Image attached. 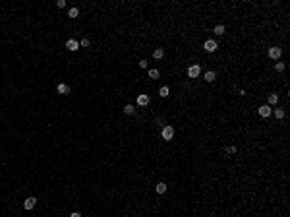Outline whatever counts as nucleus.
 I'll use <instances>...</instances> for the list:
<instances>
[{
    "instance_id": "f257e3e1",
    "label": "nucleus",
    "mask_w": 290,
    "mask_h": 217,
    "mask_svg": "<svg viewBox=\"0 0 290 217\" xmlns=\"http://www.w3.org/2000/svg\"><path fill=\"white\" fill-rule=\"evenodd\" d=\"M161 136H162V140L170 142V140L174 138V128H172L170 124H168V126H165V128H162V132H161Z\"/></svg>"
},
{
    "instance_id": "f03ea898",
    "label": "nucleus",
    "mask_w": 290,
    "mask_h": 217,
    "mask_svg": "<svg viewBox=\"0 0 290 217\" xmlns=\"http://www.w3.org/2000/svg\"><path fill=\"white\" fill-rule=\"evenodd\" d=\"M281 54H282V49H281V47H271V49H269V56H271L273 60H279V58H281Z\"/></svg>"
},
{
    "instance_id": "7ed1b4c3",
    "label": "nucleus",
    "mask_w": 290,
    "mask_h": 217,
    "mask_svg": "<svg viewBox=\"0 0 290 217\" xmlns=\"http://www.w3.org/2000/svg\"><path fill=\"white\" fill-rule=\"evenodd\" d=\"M203 49L207 52H215L217 49H219V45H217V41H213V39H209V41H205V45H203Z\"/></svg>"
},
{
    "instance_id": "20e7f679",
    "label": "nucleus",
    "mask_w": 290,
    "mask_h": 217,
    "mask_svg": "<svg viewBox=\"0 0 290 217\" xmlns=\"http://www.w3.org/2000/svg\"><path fill=\"white\" fill-rule=\"evenodd\" d=\"M201 74V68H199L197 64H193L188 68V78H197V76Z\"/></svg>"
},
{
    "instance_id": "39448f33",
    "label": "nucleus",
    "mask_w": 290,
    "mask_h": 217,
    "mask_svg": "<svg viewBox=\"0 0 290 217\" xmlns=\"http://www.w3.org/2000/svg\"><path fill=\"white\" fill-rule=\"evenodd\" d=\"M138 105H139V107H147V105H149V95H145V93H139V95H138Z\"/></svg>"
},
{
    "instance_id": "423d86ee",
    "label": "nucleus",
    "mask_w": 290,
    "mask_h": 217,
    "mask_svg": "<svg viewBox=\"0 0 290 217\" xmlns=\"http://www.w3.org/2000/svg\"><path fill=\"white\" fill-rule=\"evenodd\" d=\"M259 115H261L263 116V118H267V116L269 115H271V112H273V109H271V107H269V105H263V107H259Z\"/></svg>"
},
{
    "instance_id": "0eeeda50",
    "label": "nucleus",
    "mask_w": 290,
    "mask_h": 217,
    "mask_svg": "<svg viewBox=\"0 0 290 217\" xmlns=\"http://www.w3.org/2000/svg\"><path fill=\"white\" fill-rule=\"evenodd\" d=\"M66 47H68V51H78L79 43L76 41V39H68V41H66Z\"/></svg>"
},
{
    "instance_id": "6e6552de",
    "label": "nucleus",
    "mask_w": 290,
    "mask_h": 217,
    "mask_svg": "<svg viewBox=\"0 0 290 217\" xmlns=\"http://www.w3.org/2000/svg\"><path fill=\"white\" fill-rule=\"evenodd\" d=\"M56 91L62 93V95H68V93H70V87L66 85V83H58V85H56Z\"/></svg>"
},
{
    "instance_id": "1a4fd4ad",
    "label": "nucleus",
    "mask_w": 290,
    "mask_h": 217,
    "mask_svg": "<svg viewBox=\"0 0 290 217\" xmlns=\"http://www.w3.org/2000/svg\"><path fill=\"white\" fill-rule=\"evenodd\" d=\"M35 203H37V200H35V198H27L25 202H23V208H25V209H33V208H35Z\"/></svg>"
},
{
    "instance_id": "9d476101",
    "label": "nucleus",
    "mask_w": 290,
    "mask_h": 217,
    "mask_svg": "<svg viewBox=\"0 0 290 217\" xmlns=\"http://www.w3.org/2000/svg\"><path fill=\"white\" fill-rule=\"evenodd\" d=\"M203 79L211 83V82H215V79H217V74L213 72V70H209V72H205V76H203Z\"/></svg>"
},
{
    "instance_id": "9b49d317",
    "label": "nucleus",
    "mask_w": 290,
    "mask_h": 217,
    "mask_svg": "<svg viewBox=\"0 0 290 217\" xmlns=\"http://www.w3.org/2000/svg\"><path fill=\"white\" fill-rule=\"evenodd\" d=\"M155 192H157V194H165V192H166V184H165V182H159V184L155 186Z\"/></svg>"
},
{
    "instance_id": "f8f14e48",
    "label": "nucleus",
    "mask_w": 290,
    "mask_h": 217,
    "mask_svg": "<svg viewBox=\"0 0 290 217\" xmlns=\"http://www.w3.org/2000/svg\"><path fill=\"white\" fill-rule=\"evenodd\" d=\"M276 103H279V95H276V93H271V95H269V107L276 105Z\"/></svg>"
},
{
    "instance_id": "ddd939ff",
    "label": "nucleus",
    "mask_w": 290,
    "mask_h": 217,
    "mask_svg": "<svg viewBox=\"0 0 290 217\" xmlns=\"http://www.w3.org/2000/svg\"><path fill=\"white\" fill-rule=\"evenodd\" d=\"M159 95H161V97H168V95H170V89L166 87V85H162L161 91H159Z\"/></svg>"
},
{
    "instance_id": "4468645a",
    "label": "nucleus",
    "mask_w": 290,
    "mask_h": 217,
    "mask_svg": "<svg viewBox=\"0 0 290 217\" xmlns=\"http://www.w3.org/2000/svg\"><path fill=\"white\" fill-rule=\"evenodd\" d=\"M153 56H155L157 60L162 58V56H165V51H162V49H155V51H153Z\"/></svg>"
},
{
    "instance_id": "2eb2a0df",
    "label": "nucleus",
    "mask_w": 290,
    "mask_h": 217,
    "mask_svg": "<svg viewBox=\"0 0 290 217\" xmlns=\"http://www.w3.org/2000/svg\"><path fill=\"white\" fill-rule=\"evenodd\" d=\"M68 16H70V18H78V16H79V10L78 8H70Z\"/></svg>"
},
{
    "instance_id": "dca6fc26",
    "label": "nucleus",
    "mask_w": 290,
    "mask_h": 217,
    "mask_svg": "<svg viewBox=\"0 0 290 217\" xmlns=\"http://www.w3.org/2000/svg\"><path fill=\"white\" fill-rule=\"evenodd\" d=\"M284 115H286V112L282 111V109H275V116H276L279 120H281V118H284Z\"/></svg>"
},
{
    "instance_id": "f3484780",
    "label": "nucleus",
    "mask_w": 290,
    "mask_h": 217,
    "mask_svg": "<svg viewBox=\"0 0 290 217\" xmlns=\"http://www.w3.org/2000/svg\"><path fill=\"white\" fill-rule=\"evenodd\" d=\"M149 78H153V79H157V78H159V70H155V68H151V70H149Z\"/></svg>"
},
{
    "instance_id": "a211bd4d",
    "label": "nucleus",
    "mask_w": 290,
    "mask_h": 217,
    "mask_svg": "<svg viewBox=\"0 0 290 217\" xmlns=\"http://www.w3.org/2000/svg\"><path fill=\"white\" fill-rule=\"evenodd\" d=\"M124 112H126V115H134V112H135V109H134L132 105H126V107H124Z\"/></svg>"
},
{
    "instance_id": "6ab92c4d",
    "label": "nucleus",
    "mask_w": 290,
    "mask_h": 217,
    "mask_svg": "<svg viewBox=\"0 0 290 217\" xmlns=\"http://www.w3.org/2000/svg\"><path fill=\"white\" fill-rule=\"evenodd\" d=\"M215 33H217V35H222V33H224V25H217Z\"/></svg>"
},
{
    "instance_id": "aec40b11",
    "label": "nucleus",
    "mask_w": 290,
    "mask_h": 217,
    "mask_svg": "<svg viewBox=\"0 0 290 217\" xmlns=\"http://www.w3.org/2000/svg\"><path fill=\"white\" fill-rule=\"evenodd\" d=\"M275 70H276V72H282V70H284V62H276Z\"/></svg>"
},
{
    "instance_id": "412c9836",
    "label": "nucleus",
    "mask_w": 290,
    "mask_h": 217,
    "mask_svg": "<svg viewBox=\"0 0 290 217\" xmlns=\"http://www.w3.org/2000/svg\"><path fill=\"white\" fill-rule=\"evenodd\" d=\"M79 47H89V39H81V43H79Z\"/></svg>"
},
{
    "instance_id": "4be33fe9",
    "label": "nucleus",
    "mask_w": 290,
    "mask_h": 217,
    "mask_svg": "<svg viewBox=\"0 0 290 217\" xmlns=\"http://www.w3.org/2000/svg\"><path fill=\"white\" fill-rule=\"evenodd\" d=\"M56 6H58V8H64V6H66V0H58V2H56Z\"/></svg>"
},
{
    "instance_id": "5701e85b",
    "label": "nucleus",
    "mask_w": 290,
    "mask_h": 217,
    "mask_svg": "<svg viewBox=\"0 0 290 217\" xmlns=\"http://www.w3.org/2000/svg\"><path fill=\"white\" fill-rule=\"evenodd\" d=\"M139 68H147V60H139Z\"/></svg>"
},
{
    "instance_id": "b1692460",
    "label": "nucleus",
    "mask_w": 290,
    "mask_h": 217,
    "mask_svg": "<svg viewBox=\"0 0 290 217\" xmlns=\"http://www.w3.org/2000/svg\"><path fill=\"white\" fill-rule=\"evenodd\" d=\"M226 151H228V153H236V148H234V145H228V148H226Z\"/></svg>"
},
{
    "instance_id": "393cba45",
    "label": "nucleus",
    "mask_w": 290,
    "mask_h": 217,
    "mask_svg": "<svg viewBox=\"0 0 290 217\" xmlns=\"http://www.w3.org/2000/svg\"><path fill=\"white\" fill-rule=\"evenodd\" d=\"M70 217H81V213H79V211H74V213H72Z\"/></svg>"
}]
</instances>
